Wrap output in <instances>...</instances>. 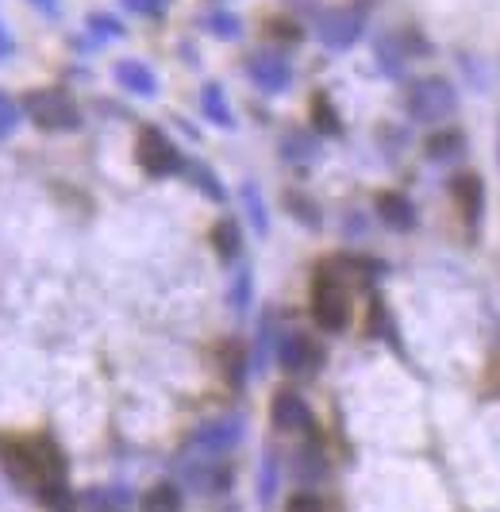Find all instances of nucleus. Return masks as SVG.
Instances as JSON below:
<instances>
[{
    "mask_svg": "<svg viewBox=\"0 0 500 512\" xmlns=\"http://www.w3.org/2000/svg\"><path fill=\"white\" fill-rule=\"evenodd\" d=\"M408 116L420 120V124H439L447 120L450 112L458 108V89L450 85L447 77H420L408 85Z\"/></svg>",
    "mask_w": 500,
    "mask_h": 512,
    "instance_id": "1",
    "label": "nucleus"
},
{
    "mask_svg": "<svg viewBox=\"0 0 500 512\" xmlns=\"http://www.w3.org/2000/svg\"><path fill=\"white\" fill-rule=\"evenodd\" d=\"M312 316L324 332H343L350 320V297L343 282L331 274V270H320L316 282H312Z\"/></svg>",
    "mask_w": 500,
    "mask_h": 512,
    "instance_id": "2",
    "label": "nucleus"
},
{
    "mask_svg": "<svg viewBox=\"0 0 500 512\" xmlns=\"http://www.w3.org/2000/svg\"><path fill=\"white\" fill-rule=\"evenodd\" d=\"M24 108H27V116L43 131H70L81 124L77 104L70 101V93H62V89H35V93H27Z\"/></svg>",
    "mask_w": 500,
    "mask_h": 512,
    "instance_id": "3",
    "label": "nucleus"
},
{
    "mask_svg": "<svg viewBox=\"0 0 500 512\" xmlns=\"http://www.w3.org/2000/svg\"><path fill=\"white\" fill-rule=\"evenodd\" d=\"M135 158H139V166L147 170L150 178H170V174H177L185 166V158L177 154V147L158 128H143Z\"/></svg>",
    "mask_w": 500,
    "mask_h": 512,
    "instance_id": "4",
    "label": "nucleus"
},
{
    "mask_svg": "<svg viewBox=\"0 0 500 512\" xmlns=\"http://www.w3.org/2000/svg\"><path fill=\"white\" fill-rule=\"evenodd\" d=\"M366 31V16L358 8H335L316 24V35L327 51H350Z\"/></svg>",
    "mask_w": 500,
    "mask_h": 512,
    "instance_id": "5",
    "label": "nucleus"
},
{
    "mask_svg": "<svg viewBox=\"0 0 500 512\" xmlns=\"http://www.w3.org/2000/svg\"><path fill=\"white\" fill-rule=\"evenodd\" d=\"M247 77L262 93H285L293 85V62L281 51H258L247 58Z\"/></svg>",
    "mask_w": 500,
    "mask_h": 512,
    "instance_id": "6",
    "label": "nucleus"
},
{
    "mask_svg": "<svg viewBox=\"0 0 500 512\" xmlns=\"http://www.w3.org/2000/svg\"><path fill=\"white\" fill-rule=\"evenodd\" d=\"M277 359H281V366H285L289 374H312V370H320L324 351H320L304 332H289L281 339V347H277Z\"/></svg>",
    "mask_w": 500,
    "mask_h": 512,
    "instance_id": "7",
    "label": "nucleus"
},
{
    "mask_svg": "<svg viewBox=\"0 0 500 512\" xmlns=\"http://www.w3.org/2000/svg\"><path fill=\"white\" fill-rule=\"evenodd\" d=\"M0 466H4L20 486H39V470H35L31 443H20V439H0Z\"/></svg>",
    "mask_w": 500,
    "mask_h": 512,
    "instance_id": "8",
    "label": "nucleus"
},
{
    "mask_svg": "<svg viewBox=\"0 0 500 512\" xmlns=\"http://www.w3.org/2000/svg\"><path fill=\"white\" fill-rule=\"evenodd\" d=\"M239 436H243V424L239 420H212V424H204L197 432V451L200 455H224V451H231L235 443H239Z\"/></svg>",
    "mask_w": 500,
    "mask_h": 512,
    "instance_id": "9",
    "label": "nucleus"
},
{
    "mask_svg": "<svg viewBox=\"0 0 500 512\" xmlns=\"http://www.w3.org/2000/svg\"><path fill=\"white\" fill-rule=\"evenodd\" d=\"M116 81L124 85L127 93H135V97H154L158 93V77L139 58H120L116 62Z\"/></svg>",
    "mask_w": 500,
    "mask_h": 512,
    "instance_id": "10",
    "label": "nucleus"
},
{
    "mask_svg": "<svg viewBox=\"0 0 500 512\" xmlns=\"http://www.w3.org/2000/svg\"><path fill=\"white\" fill-rule=\"evenodd\" d=\"M274 424L281 432H300L312 424V412L300 401L297 393H277L274 397Z\"/></svg>",
    "mask_w": 500,
    "mask_h": 512,
    "instance_id": "11",
    "label": "nucleus"
},
{
    "mask_svg": "<svg viewBox=\"0 0 500 512\" xmlns=\"http://www.w3.org/2000/svg\"><path fill=\"white\" fill-rule=\"evenodd\" d=\"M454 201L462 205V216H466V224L477 228V220H481V205H485V185L477 174H462V178H454Z\"/></svg>",
    "mask_w": 500,
    "mask_h": 512,
    "instance_id": "12",
    "label": "nucleus"
},
{
    "mask_svg": "<svg viewBox=\"0 0 500 512\" xmlns=\"http://www.w3.org/2000/svg\"><path fill=\"white\" fill-rule=\"evenodd\" d=\"M200 108H204V116H208L212 124H220V128H231V124H235L231 104H227V93L220 81H208V85L200 89Z\"/></svg>",
    "mask_w": 500,
    "mask_h": 512,
    "instance_id": "13",
    "label": "nucleus"
},
{
    "mask_svg": "<svg viewBox=\"0 0 500 512\" xmlns=\"http://www.w3.org/2000/svg\"><path fill=\"white\" fill-rule=\"evenodd\" d=\"M377 212H381V220H385L389 228H397V231H408L416 224V212L408 205V197H400V193H381V197H377Z\"/></svg>",
    "mask_w": 500,
    "mask_h": 512,
    "instance_id": "14",
    "label": "nucleus"
},
{
    "mask_svg": "<svg viewBox=\"0 0 500 512\" xmlns=\"http://www.w3.org/2000/svg\"><path fill=\"white\" fill-rule=\"evenodd\" d=\"M462 151H466L462 131H443V135L427 139V158H435V162H454V158H462Z\"/></svg>",
    "mask_w": 500,
    "mask_h": 512,
    "instance_id": "15",
    "label": "nucleus"
},
{
    "mask_svg": "<svg viewBox=\"0 0 500 512\" xmlns=\"http://www.w3.org/2000/svg\"><path fill=\"white\" fill-rule=\"evenodd\" d=\"M200 27L208 31V35H216V39H239L243 35V20L235 16V12H208Z\"/></svg>",
    "mask_w": 500,
    "mask_h": 512,
    "instance_id": "16",
    "label": "nucleus"
},
{
    "mask_svg": "<svg viewBox=\"0 0 500 512\" xmlns=\"http://www.w3.org/2000/svg\"><path fill=\"white\" fill-rule=\"evenodd\" d=\"M243 208H247L254 231H258V235H266V231H270V216H266L262 193H258V185H254V181H247V185H243Z\"/></svg>",
    "mask_w": 500,
    "mask_h": 512,
    "instance_id": "17",
    "label": "nucleus"
},
{
    "mask_svg": "<svg viewBox=\"0 0 500 512\" xmlns=\"http://www.w3.org/2000/svg\"><path fill=\"white\" fill-rule=\"evenodd\" d=\"M143 512H181V493L162 482L143 497Z\"/></svg>",
    "mask_w": 500,
    "mask_h": 512,
    "instance_id": "18",
    "label": "nucleus"
},
{
    "mask_svg": "<svg viewBox=\"0 0 500 512\" xmlns=\"http://www.w3.org/2000/svg\"><path fill=\"white\" fill-rule=\"evenodd\" d=\"M39 501H43L50 512H74V497H70L66 482H43V486H39Z\"/></svg>",
    "mask_w": 500,
    "mask_h": 512,
    "instance_id": "19",
    "label": "nucleus"
},
{
    "mask_svg": "<svg viewBox=\"0 0 500 512\" xmlns=\"http://www.w3.org/2000/svg\"><path fill=\"white\" fill-rule=\"evenodd\" d=\"M212 243H216L220 258H235L239 255V224L235 220H220L216 231H212Z\"/></svg>",
    "mask_w": 500,
    "mask_h": 512,
    "instance_id": "20",
    "label": "nucleus"
},
{
    "mask_svg": "<svg viewBox=\"0 0 500 512\" xmlns=\"http://www.w3.org/2000/svg\"><path fill=\"white\" fill-rule=\"evenodd\" d=\"M312 124H316V131L320 135H339V116H335V104L327 101V97H316L312 101Z\"/></svg>",
    "mask_w": 500,
    "mask_h": 512,
    "instance_id": "21",
    "label": "nucleus"
},
{
    "mask_svg": "<svg viewBox=\"0 0 500 512\" xmlns=\"http://www.w3.org/2000/svg\"><path fill=\"white\" fill-rule=\"evenodd\" d=\"M89 35L97 43H108V39H124V24L116 16H104V12H93L89 16Z\"/></svg>",
    "mask_w": 500,
    "mask_h": 512,
    "instance_id": "22",
    "label": "nucleus"
},
{
    "mask_svg": "<svg viewBox=\"0 0 500 512\" xmlns=\"http://www.w3.org/2000/svg\"><path fill=\"white\" fill-rule=\"evenodd\" d=\"M189 174H193V181H197L200 189H204V193H208V197H212V201H224L227 193H224V185H220V181H216V174H212V170H208V166H189Z\"/></svg>",
    "mask_w": 500,
    "mask_h": 512,
    "instance_id": "23",
    "label": "nucleus"
},
{
    "mask_svg": "<svg viewBox=\"0 0 500 512\" xmlns=\"http://www.w3.org/2000/svg\"><path fill=\"white\" fill-rule=\"evenodd\" d=\"M377 62L385 66V74H400V47H397V39H381L377 43Z\"/></svg>",
    "mask_w": 500,
    "mask_h": 512,
    "instance_id": "24",
    "label": "nucleus"
},
{
    "mask_svg": "<svg viewBox=\"0 0 500 512\" xmlns=\"http://www.w3.org/2000/svg\"><path fill=\"white\" fill-rule=\"evenodd\" d=\"M16 124H20V108H16V101H12L8 93H0V139L12 135Z\"/></svg>",
    "mask_w": 500,
    "mask_h": 512,
    "instance_id": "25",
    "label": "nucleus"
},
{
    "mask_svg": "<svg viewBox=\"0 0 500 512\" xmlns=\"http://www.w3.org/2000/svg\"><path fill=\"white\" fill-rule=\"evenodd\" d=\"M312 154H316V143H312L308 135H289V139H285V158L297 162V158H312Z\"/></svg>",
    "mask_w": 500,
    "mask_h": 512,
    "instance_id": "26",
    "label": "nucleus"
},
{
    "mask_svg": "<svg viewBox=\"0 0 500 512\" xmlns=\"http://www.w3.org/2000/svg\"><path fill=\"white\" fill-rule=\"evenodd\" d=\"M250 305V270H239V278H235V285H231V308H243Z\"/></svg>",
    "mask_w": 500,
    "mask_h": 512,
    "instance_id": "27",
    "label": "nucleus"
},
{
    "mask_svg": "<svg viewBox=\"0 0 500 512\" xmlns=\"http://www.w3.org/2000/svg\"><path fill=\"white\" fill-rule=\"evenodd\" d=\"M124 4L131 12H139V16H162L170 0H124Z\"/></svg>",
    "mask_w": 500,
    "mask_h": 512,
    "instance_id": "28",
    "label": "nucleus"
},
{
    "mask_svg": "<svg viewBox=\"0 0 500 512\" xmlns=\"http://www.w3.org/2000/svg\"><path fill=\"white\" fill-rule=\"evenodd\" d=\"M227 374H231V385H243V351L239 347H227Z\"/></svg>",
    "mask_w": 500,
    "mask_h": 512,
    "instance_id": "29",
    "label": "nucleus"
},
{
    "mask_svg": "<svg viewBox=\"0 0 500 512\" xmlns=\"http://www.w3.org/2000/svg\"><path fill=\"white\" fill-rule=\"evenodd\" d=\"M289 512H324V501L312 497V493H300V497L289 501Z\"/></svg>",
    "mask_w": 500,
    "mask_h": 512,
    "instance_id": "30",
    "label": "nucleus"
},
{
    "mask_svg": "<svg viewBox=\"0 0 500 512\" xmlns=\"http://www.w3.org/2000/svg\"><path fill=\"white\" fill-rule=\"evenodd\" d=\"M293 212H297V216H304V224H312V228H316V224H320V216H316V212H312V208H308V201H297V197H293Z\"/></svg>",
    "mask_w": 500,
    "mask_h": 512,
    "instance_id": "31",
    "label": "nucleus"
},
{
    "mask_svg": "<svg viewBox=\"0 0 500 512\" xmlns=\"http://www.w3.org/2000/svg\"><path fill=\"white\" fill-rule=\"evenodd\" d=\"M12 54H16V39L8 35V27L0 24V62H4V58H12Z\"/></svg>",
    "mask_w": 500,
    "mask_h": 512,
    "instance_id": "32",
    "label": "nucleus"
},
{
    "mask_svg": "<svg viewBox=\"0 0 500 512\" xmlns=\"http://www.w3.org/2000/svg\"><path fill=\"white\" fill-rule=\"evenodd\" d=\"M31 4H35V8H43L50 20H58V12H62V4H58V0H31Z\"/></svg>",
    "mask_w": 500,
    "mask_h": 512,
    "instance_id": "33",
    "label": "nucleus"
}]
</instances>
